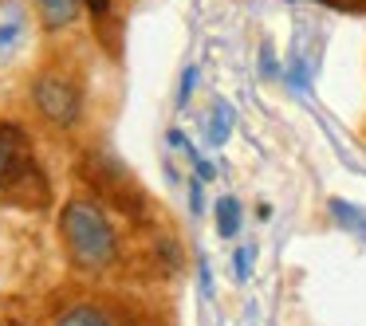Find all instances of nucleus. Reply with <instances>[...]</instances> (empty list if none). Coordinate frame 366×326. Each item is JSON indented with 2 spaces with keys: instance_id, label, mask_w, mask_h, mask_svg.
Here are the masks:
<instances>
[{
  "instance_id": "6",
  "label": "nucleus",
  "mask_w": 366,
  "mask_h": 326,
  "mask_svg": "<svg viewBox=\"0 0 366 326\" xmlns=\"http://www.w3.org/2000/svg\"><path fill=\"white\" fill-rule=\"evenodd\" d=\"M331 216H335V220H339L347 232H355V236L366 240V208L350 205V200H342V197H331Z\"/></svg>"
},
{
  "instance_id": "11",
  "label": "nucleus",
  "mask_w": 366,
  "mask_h": 326,
  "mask_svg": "<svg viewBox=\"0 0 366 326\" xmlns=\"http://www.w3.org/2000/svg\"><path fill=\"white\" fill-rule=\"evenodd\" d=\"M260 71L264 75H276V56H272V44H264V48H260Z\"/></svg>"
},
{
  "instance_id": "13",
  "label": "nucleus",
  "mask_w": 366,
  "mask_h": 326,
  "mask_svg": "<svg viewBox=\"0 0 366 326\" xmlns=\"http://www.w3.org/2000/svg\"><path fill=\"white\" fill-rule=\"evenodd\" d=\"M197 271H201V291H213V279H209V263H205V255H201V260H197Z\"/></svg>"
},
{
  "instance_id": "12",
  "label": "nucleus",
  "mask_w": 366,
  "mask_h": 326,
  "mask_svg": "<svg viewBox=\"0 0 366 326\" xmlns=\"http://www.w3.org/2000/svg\"><path fill=\"white\" fill-rule=\"evenodd\" d=\"M16 36H20V24H16V20H12V24H4V28H0V51L9 48V44L16 40Z\"/></svg>"
},
{
  "instance_id": "8",
  "label": "nucleus",
  "mask_w": 366,
  "mask_h": 326,
  "mask_svg": "<svg viewBox=\"0 0 366 326\" xmlns=\"http://www.w3.org/2000/svg\"><path fill=\"white\" fill-rule=\"evenodd\" d=\"M217 232H221L224 240L240 232V200L237 197H221V200H217Z\"/></svg>"
},
{
  "instance_id": "5",
  "label": "nucleus",
  "mask_w": 366,
  "mask_h": 326,
  "mask_svg": "<svg viewBox=\"0 0 366 326\" xmlns=\"http://www.w3.org/2000/svg\"><path fill=\"white\" fill-rule=\"evenodd\" d=\"M232 126H237V111H232L229 103H217L213 114H209V146H217V150H221V146L229 142Z\"/></svg>"
},
{
  "instance_id": "2",
  "label": "nucleus",
  "mask_w": 366,
  "mask_h": 326,
  "mask_svg": "<svg viewBox=\"0 0 366 326\" xmlns=\"http://www.w3.org/2000/svg\"><path fill=\"white\" fill-rule=\"evenodd\" d=\"M32 98H36V106H40L44 118L56 122V126H75L79 106H83L79 87H75L71 79H59V75H44V79H36Z\"/></svg>"
},
{
  "instance_id": "4",
  "label": "nucleus",
  "mask_w": 366,
  "mask_h": 326,
  "mask_svg": "<svg viewBox=\"0 0 366 326\" xmlns=\"http://www.w3.org/2000/svg\"><path fill=\"white\" fill-rule=\"evenodd\" d=\"M32 4H36V12L44 16L48 28H67V24H75L83 0H32Z\"/></svg>"
},
{
  "instance_id": "3",
  "label": "nucleus",
  "mask_w": 366,
  "mask_h": 326,
  "mask_svg": "<svg viewBox=\"0 0 366 326\" xmlns=\"http://www.w3.org/2000/svg\"><path fill=\"white\" fill-rule=\"evenodd\" d=\"M24 161V134L16 126H0V185H9Z\"/></svg>"
},
{
  "instance_id": "7",
  "label": "nucleus",
  "mask_w": 366,
  "mask_h": 326,
  "mask_svg": "<svg viewBox=\"0 0 366 326\" xmlns=\"http://www.w3.org/2000/svg\"><path fill=\"white\" fill-rule=\"evenodd\" d=\"M56 326H119V322H114L103 307H71Z\"/></svg>"
},
{
  "instance_id": "10",
  "label": "nucleus",
  "mask_w": 366,
  "mask_h": 326,
  "mask_svg": "<svg viewBox=\"0 0 366 326\" xmlns=\"http://www.w3.org/2000/svg\"><path fill=\"white\" fill-rule=\"evenodd\" d=\"M193 87H197V67H189V71L182 75V91H177V106H185V103H189Z\"/></svg>"
},
{
  "instance_id": "14",
  "label": "nucleus",
  "mask_w": 366,
  "mask_h": 326,
  "mask_svg": "<svg viewBox=\"0 0 366 326\" xmlns=\"http://www.w3.org/2000/svg\"><path fill=\"white\" fill-rule=\"evenodd\" d=\"M87 4H91L95 12H103V9H107V0H87Z\"/></svg>"
},
{
  "instance_id": "1",
  "label": "nucleus",
  "mask_w": 366,
  "mask_h": 326,
  "mask_svg": "<svg viewBox=\"0 0 366 326\" xmlns=\"http://www.w3.org/2000/svg\"><path fill=\"white\" fill-rule=\"evenodd\" d=\"M64 240L71 248L75 263L87 271H99V268H111L114 255H119V240H114V228L111 220L103 216V208L91 205V200H71L64 208Z\"/></svg>"
},
{
  "instance_id": "9",
  "label": "nucleus",
  "mask_w": 366,
  "mask_h": 326,
  "mask_svg": "<svg viewBox=\"0 0 366 326\" xmlns=\"http://www.w3.org/2000/svg\"><path fill=\"white\" fill-rule=\"evenodd\" d=\"M252 248H240V252H237V260H232V263H237V279H240V283H244V279L248 275H252Z\"/></svg>"
}]
</instances>
